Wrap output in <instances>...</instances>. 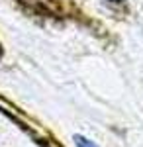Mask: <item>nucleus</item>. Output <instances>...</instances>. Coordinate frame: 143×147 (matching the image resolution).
Listing matches in <instances>:
<instances>
[{
  "mask_svg": "<svg viewBox=\"0 0 143 147\" xmlns=\"http://www.w3.org/2000/svg\"><path fill=\"white\" fill-rule=\"evenodd\" d=\"M75 143H77V147H98L94 141H90V139H86V137H82V136L75 137Z\"/></svg>",
  "mask_w": 143,
  "mask_h": 147,
  "instance_id": "f257e3e1",
  "label": "nucleus"
},
{
  "mask_svg": "<svg viewBox=\"0 0 143 147\" xmlns=\"http://www.w3.org/2000/svg\"><path fill=\"white\" fill-rule=\"evenodd\" d=\"M114 2H121V0H114Z\"/></svg>",
  "mask_w": 143,
  "mask_h": 147,
  "instance_id": "f03ea898",
  "label": "nucleus"
},
{
  "mask_svg": "<svg viewBox=\"0 0 143 147\" xmlns=\"http://www.w3.org/2000/svg\"><path fill=\"white\" fill-rule=\"evenodd\" d=\"M0 55H2V51H0Z\"/></svg>",
  "mask_w": 143,
  "mask_h": 147,
  "instance_id": "7ed1b4c3",
  "label": "nucleus"
}]
</instances>
